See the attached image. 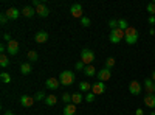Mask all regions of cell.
Masks as SVG:
<instances>
[{
	"instance_id": "cell-25",
	"label": "cell",
	"mask_w": 155,
	"mask_h": 115,
	"mask_svg": "<svg viewBox=\"0 0 155 115\" xmlns=\"http://www.w3.org/2000/svg\"><path fill=\"white\" fill-rule=\"evenodd\" d=\"M27 56H28V61H30V62H36V61L39 59V55L34 52V50H30Z\"/></svg>"
},
{
	"instance_id": "cell-22",
	"label": "cell",
	"mask_w": 155,
	"mask_h": 115,
	"mask_svg": "<svg viewBox=\"0 0 155 115\" xmlns=\"http://www.w3.org/2000/svg\"><path fill=\"white\" fill-rule=\"evenodd\" d=\"M82 72H84V75H87V76H95V75H96V69H95L93 66H85V69H84Z\"/></svg>"
},
{
	"instance_id": "cell-36",
	"label": "cell",
	"mask_w": 155,
	"mask_h": 115,
	"mask_svg": "<svg viewBox=\"0 0 155 115\" xmlns=\"http://www.w3.org/2000/svg\"><path fill=\"white\" fill-rule=\"evenodd\" d=\"M8 20H9V19H8V16L5 14V12H3V14L0 16V22H2V25H5V23H6Z\"/></svg>"
},
{
	"instance_id": "cell-12",
	"label": "cell",
	"mask_w": 155,
	"mask_h": 115,
	"mask_svg": "<svg viewBox=\"0 0 155 115\" xmlns=\"http://www.w3.org/2000/svg\"><path fill=\"white\" fill-rule=\"evenodd\" d=\"M5 14L8 16V19H9V20H17V19H19V16H20V11H19L17 8H8Z\"/></svg>"
},
{
	"instance_id": "cell-4",
	"label": "cell",
	"mask_w": 155,
	"mask_h": 115,
	"mask_svg": "<svg viewBox=\"0 0 155 115\" xmlns=\"http://www.w3.org/2000/svg\"><path fill=\"white\" fill-rule=\"evenodd\" d=\"M121 39H124V31L121 28H116V30H112L110 31V36H109V41L112 44H120Z\"/></svg>"
},
{
	"instance_id": "cell-2",
	"label": "cell",
	"mask_w": 155,
	"mask_h": 115,
	"mask_svg": "<svg viewBox=\"0 0 155 115\" xmlns=\"http://www.w3.org/2000/svg\"><path fill=\"white\" fill-rule=\"evenodd\" d=\"M74 79H76V76H74V73L73 72H70V70H64L61 75H59V83H61V86H71L73 83H74Z\"/></svg>"
},
{
	"instance_id": "cell-14",
	"label": "cell",
	"mask_w": 155,
	"mask_h": 115,
	"mask_svg": "<svg viewBox=\"0 0 155 115\" xmlns=\"http://www.w3.org/2000/svg\"><path fill=\"white\" fill-rule=\"evenodd\" d=\"M45 86L48 87V89H51V90H56V89H59V86H61V83H59V79H56V78H48L47 81H45Z\"/></svg>"
},
{
	"instance_id": "cell-33",
	"label": "cell",
	"mask_w": 155,
	"mask_h": 115,
	"mask_svg": "<svg viewBox=\"0 0 155 115\" xmlns=\"http://www.w3.org/2000/svg\"><path fill=\"white\" fill-rule=\"evenodd\" d=\"M109 27H110V30H116V28H118V20H110Z\"/></svg>"
},
{
	"instance_id": "cell-13",
	"label": "cell",
	"mask_w": 155,
	"mask_h": 115,
	"mask_svg": "<svg viewBox=\"0 0 155 115\" xmlns=\"http://www.w3.org/2000/svg\"><path fill=\"white\" fill-rule=\"evenodd\" d=\"M144 89H146V95H153L155 93V83L150 78H147L144 81Z\"/></svg>"
},
{
	"instance_id": "cell-29",
	"label": "cell",
	"mask_w": 155,
	"mask_h": 115,
	"mask_svg": "<svg viewBox=\"0 0 155 115\" xmlns=\"http://www.w3.org/2000/svg\"><path fill=\"white\" fill-rule=\"evenodd\" d=\"M146 9H147V12L150 16H155V3L152 2V3H149L147 6H146Z\"/></svg>"
},
{
	"instance_id": "cell-37",
	"label": "cell",
	"mask_w": 155,
	"mask_h": 115,
	"mask_svg": "<svg viewBox=\"0 0 155 115\" xmlns=\"http://www.w3.org/2000/svg\"><path fill=\"white\" fill-rule=\"evenodd\" d=\"M3 39H5L6 42H9V41H12V39H11V34H8V33H6V34H3Z\"/></svg>"
},
{
	"instance_id": "cell-24",
	"label": "cell",
	"mask_w": 155,
	"mask_h": 115,
	"mask_svg": "<svg viewBox=\"0 0 155 115\" xmlns=\"http://www.w3.org/2000/svg\"><path fill=\"white\" fill-rule=\"evenodd\" d=\"M0 79H2L3 84H9V83H11V76H9V73L2 72V73H0Z\"/></svg>"
},
{
	"instance_id": "cell-28",
	"label": "cell",
	"mask_w": 155,
	"mask_h": 115,
	"mask_svg": "<svg viewBox=\"0 0 155 115\" xmlns=\"http://www.w3.org/2000/svg\"><path fill=\"white\" fill-rule=\"evenodd\" d=\"M95 98H96V95H95L93 92H88V93L85 95V101H87V103H93Z\"/></svg>"
},
{
	"instance_id": "cell-10",
	"label": "cell",
	"mask_w": 155,
	"mask_h": 115,
	"mask_svg": "<svg viewBox=\"0 0 155 115\" xmlns=\"http://www.w3.org/2000/svg\"><path fill=\"white\" fill-rule=\"evenodd\" d=\"M36 14H37L39 17H47V16L50 14V9H48V6H47L45 3H41V5L36 8Z\"/></svg>"
},
{
	"instance_id": "cell-8",
	"label": "cell",
	"mask_w": 155,
	"mask_h": 115,
	"mask_svg": "<svg viewBox=\"0 0 155 115\" xmlns=\"http://www.w3.org/2000/svg\"><path fill=\"white\" fill-rule=\"evenodd\" d=\"M92 92H93L95 95H101V93H104V92H106V86H104V83H102V81L95 83V84L92 86Z\"/></svg>"
},
{
	"instance_id": "cell-39",
	"label": "cell",
	"mask_w": 155,
	"mask_h": 115,
	"mask_svg": "<svg viewBox=\"0 0 155 115\" xmlns=\"http://www.w3.org/2000/svg\"><path fill=\"white\" fill-rule=\"evenodd\" d=\"M144 112H143V109H137L135 110V115H143Z\"/></svg>"
},
{
	"instance_id": "cell-15",
	"label": "cell",
	"mask_w": 155,
	"mask_h": 115,
	"mask_svg": "<svg viewBox=\"0 0 155 115\" xmlns=\"http://www.w3.org/2000/svg\"><path fill=\"white\" fill-rule=\"evenodd\" d=\"M34 41H36L37 44L47 42V41H48V33H47V31H37L36 36H34Z\"/></svg>"
},
{
	"instance_id": "cell-42",
	"label": "cell",
	"mask_w": 155,
	"mask_h": 115,
	"mask_svg": "<svg viewBox=\"0 0 155 115\" xmlns=\"http://www.w3.org/2000/svg\"><path fill=\"white\" fill-rule=\"evenodd\" d=\"M3 115H14V113H12V112H11V110H6V112H5V113H3Z\"/></svg>"
},
{
	"instance_id": "cell-19",
	"label": "cell",
	"mask_w": 155,
	"mask_h": 115,
	"mask_svg": "<svg viewBox=\"0 0 155 115\" xmlns=\"http://www.w3.org/2000/svg\"><path fill=\"white\" fill-rule=\"evenodd\" d=\"M74 113H76V104L70 103L64 107V115H74Z\"/></svg>"
},
{
	"instance_id": "cell-20",
	"label": "cell",
	"mask_w": 155,
	"mask_h": 115,
	"mask_svg": "<svg viewBox=\"0 0 155 115\" xmlns=\"http://www.w3.org/2000/svg\"><path fill=\"white\" fill-rule=\"evenodd\" d=\"M58 103V96L56 95H47V98H45V104L47 106H54Z\"/></svg>"
},
{
	"instance_id": "cell-11",
	"label": "cell",
	"mask_w": 155,
	"mask_h": 115,
	"mask_svg": "<svg viewBox=\"0 0 155 115\" xmlns=\"http://www.w3.org/2000/svg\"><path fill=\"white\" fill-rule=\"evenodd\" d=\"M34 96H30V95H22V98H20V104L23 106V107H31L33 104H34Z\"/></svg>"
},
{
	"instance_id": "cell-5",
	"label": "cell",
	"mask_w": 155,
	"mask_h": 115,
	"mask_svg": "<svg viewBox=\"0 0 155 115\" xmlns=\"http://www.w3.org/2000/svg\"><path fill=\"white\" fill-rule=\"evenodd\" d=\"M70 12H71V17L74 19H82L84 16V9H82V5L81 3H73L71 8H70Z\"/></svg>"
},
{
	"instance_id": "cell-7",
	"label": "cell",
	"mask_w": 155,
	"mask_h": 115,
	"mask_svg": "<svg viewBox=\"0 0 155 115\" xmlns=\"http://www.w3.org/2000/svg\"><path fill=\"white\" fill-rule=\"evenodd\" d=\"M110 76H112V73H110V70L109 69H102V70H99L98 73H96V78L99 79V81H109L110 79Z\"/></svg>"
},
{
	"instance_id": "cell-32",
	"label": "cell",
	"mask_w": 155,
	"mask_h": 115,
	"mask_svg": "<svg viewBox=\"0 0 155 115\" xmlns=\"http://www.w3.org/2000/svg\"><path fill=\"white\" fill-rule=\"evenodd\" d=\"M45 98H47V95H45L44 92H37V93L34 95V100H36V101H41V100L45 101Z\"/></svg>"
},
{
	"instance_id": "cell-23",
	"label": "cell",
	"mask_w": 155,
	"mask_h": 115,
	"mask_svg": "<svg viewBox=\"0 0 155 115\" xmlns=\"http://www.w3.org/2000/svg\"><path fill=\"white\" fill-rule=\"evenodd\" d=\"M79 90H81V92H88V90H92V84L87 83V81L79 83Z\"/></svg>"
},
{
	"instance_id": "cell-18",
	"label": "cell",
	"mask_w": 155,
	"mask_h": 115,
	"mask_svg": "<svg viewBox=\"0 0 155 115\" xmlns=\"http://www.w3.org/2000/svg\"><path fill=\"white\" fill-rule=\"evenodd\" d=\"M33 72V67H31V62H23L20 66V73L22 75H30Z\"/></svg>"
},
{
	"instance_id": "cell-34",
	"label": "cell",
	"mask_w": 155,
	"mask_h": 115,
	"mask_svg": "<svg viewBox=\"0 0 155 115\" xmlns=\"http://www.w3.org/2000/svg\"><path fill=\"white\" fill-rule=\"evenodd\" d=\"M74 67H76V70H84V69H85V64H84L82 61H79V62H76Z\"/></svg>"
},
{
	"instance_id": "cell-38",
	"label": "cell",
	"mask_w": 155,
	"mask_h": 115,
	"mask_svg": "<svg viewBox=\"0 0 155 115\" xmlns=\"http://www.w3.org/2000/svg\"><path fill=\"white\" fill-rule=\"evenodd\" d=\"M0 52H2V55H5V52H6V47L2 44V45H0Z\"/></svg>"
},
{
	"instance_id": "cell-27",
	"label": "cell",
	"mask_w": 155,
	"mask_h": 115,
	"mask_svg": "<svg viewBox=\"0 0 155 115\" xmlns=\"http://www.w3.org/2000/svg\"><path fill=\"white\" fill-rule=\"evenodd\" d=\"M0 66H2L3 69L9 66V58H8L6 55H2V56H0Z\"/></svg>"
},
{
	"instance_id": "cell-31",
	"label": "cell",
	"mask_w": 155,
	"mask_h": 115,
	"mask_svg": "<svg viewBox=\"0 0 155 115\" xmlns=\"http://www.w3.org/2000/svg\"><path fill=\"white\" fill-rule=\"evenodd\" d=\"M62 101H64L65 104H70V103H71V95H70V93H64V95H62Z\"/></svg>"
},
{
	"instance_id": "cell-9",
	"label": "cell",
	"mask_w": 155,
	"mask_h": 115,
	"mask_svg": "<svg viewBox=\"0 0 155 115\" xmlns=\"http://www.w3.org/2000/svg\"><path fill=\"white\" fill-rule=\"evenodd\" d=\"M141 84L138 81H132L130 84H129V92H130L132 95H140L141 93Z\"/></svg>"
},
{
	"instance_id": "cell-17",
	"label": "cell",
	"mask_w": 155,
	"mask_h": 115,
	"mask_svg": "<svg viewBox=\"0 0 155 115\" xmlns=\"http://www.w3.org/2000/svg\"><path fill=\"white\" fill-rule=\"evenodd\" d=\"M144 104H146L147 107H150V109H155V93L144 96Z\"/></svg>"
},
{
	"instance_id": "cell-40",
	"label": "cell",
	"mask_w": 155,
	"mask_h": 115,
	"mask_svg": "<svg viewBox=\"0 0 155 115\" xmlns=\"http://www.w3.org/2000/svg\"><path fill=\"white\" fill-rule=\"evenodd\" d=\"M149 23H155V16H150L149 17Z\"/></svg>"
},
{
	"instance_id": "cell-30",
	"label": "cell",
	"mask_w": 155,
	"mask_h": 115,
	"mask_svg": "<svg viewBox=\"0 0 155 115\" xmlns=\"http://www.w3.org/2000/svg\"><path fill=\"white\" fill-rule=\"evenodd\" d=\"M115 66V58H107V61H106V69H112Z\"/></svg>"
},
{
	"instance_id": "cell-16",
	"label": "cell",
	"mask_w": 155,
	"mask_h": 115,
	"mask_svg": "<svg viewBox=\"0 0 155 115\" xmlns=\"http://www.w3.org/2000/svg\"><path fill=\"white\" fill-rule=\"evenodd\" d=\"M36 14V8H33V6H25V8H22V16L23 17H33Z\"/></svg>"
},
{
	"instance_id": "cell-1",
	"label": "cell",
	"mask_w": 155,
	"mask_h": 115,
	"mask_svg": "<svg viewBox=\"0 0 155 115\" xmlns=\"http://www.w3.org/2000/svg\"><path fill=\"white\" fill-rule=\"evenodd\" d=\"M124 41L129 44V45H134L138 42V30L134 28V27H129L126 31H124Z\"/></svg>"
},
{
	"instance_id": "cell-21",
	"label": "cell",
	"mask_w": 155,
	"mask_h": 115,
	"mask_svg": "<svg viewBox=\"0 0 155 115\" xmlns=\"http://www.w3.org/2000/svg\"><path fill=\"white\" fill-rule=\"evenodd\" d=\"M82 100H84V96H82V93H81V92H78V93H71V103H73V104H79Z\"/></svg>"
},
{
	"instance_id": "cell-41",
	"label": "cell",
	"mask_w": 155,
	"mask_h": 115,
	"mask_svg": "<svg viewBox=\"0 0 155 115\" xmlns=\"http://www.w3.org/2000/svg\"><path fill=\"white\" fill-rule=\"evenodd\" d=\"M150 79H152V81H153V83H155V70H153V72H152V76H150Z\"/></svg>"
},
{
	"instance_id": "cell-43",
	"label": "cell",
	"mask_w": 155,
	"mask_h": 115,
	"mask_svg": "<svg viewBox=\"0 0 155 115\" xmlns=\"http://www.w3.org/2000/svg\"><path fill=\"white\" fill-rule=\"evenodd\" d=\"M150 115H155V112H150Z\"/></svg>"
},
{
	"instance_id": "cell-35",
	"label": "cell",
	"mask_w": 155,
	"mask_h": 115,
	"mask_svg": "<svg viewBox=\"0 0 155 115\" xmlns=\"http://www.w3.org/2000/svg\"><path fill=\"white\" fill-rule=\"evenodd\" d=\"M81 23H82V27H88V25H90V19L84 16V17L81 19Z\"/></svg>"
},
{
	"instance_id": "cell-6",
	"label": "cell",
	"mask_w": 155,
	"mask_h": 115,
	"mask_svg": "<svg viewBox=\"0 0 155 115\" xmlns=\"http://www.w3.org/2000/svg\"><path fill=\"white\" fill-rule=\"evenodd\" d=\"M6 52L9 53V56H16L17 55V52H19V42L17 41H9L8 44H6Z\"/></svg>"
},
{
	"instance_id": "cell-3",
	"label": "cell",
	"mask_w": 155,
	"mask_h": 115,
	"mask_svg": "<svg viewBox=\"0 0 155 115\" xmlns=\"http://www.w3.org/2000/svg\"><path fill=\"white\" fill-rule=\"evenodd\" d=\"M81 61L85 64V66H92V62L95 61V53L88 48H84L81 52Z\"/></svg>"
},
{
	"instance_id": "cell-26",
	"label": "cell",
	"mask_w": 155,
	"mask_h": 115,
	"mask_svg": "<svg viewBox=\"0 0 155 115\" xmlns=\"http://www.w3.org/2000/svg\"><path fill=\"white\" fill-rule=\"evenodd\" d=\"M129 27H130V25L127 23V20H126V19H120V20H118V28H121L123 31H126Z\"/></svg>"
}]
</instances>
